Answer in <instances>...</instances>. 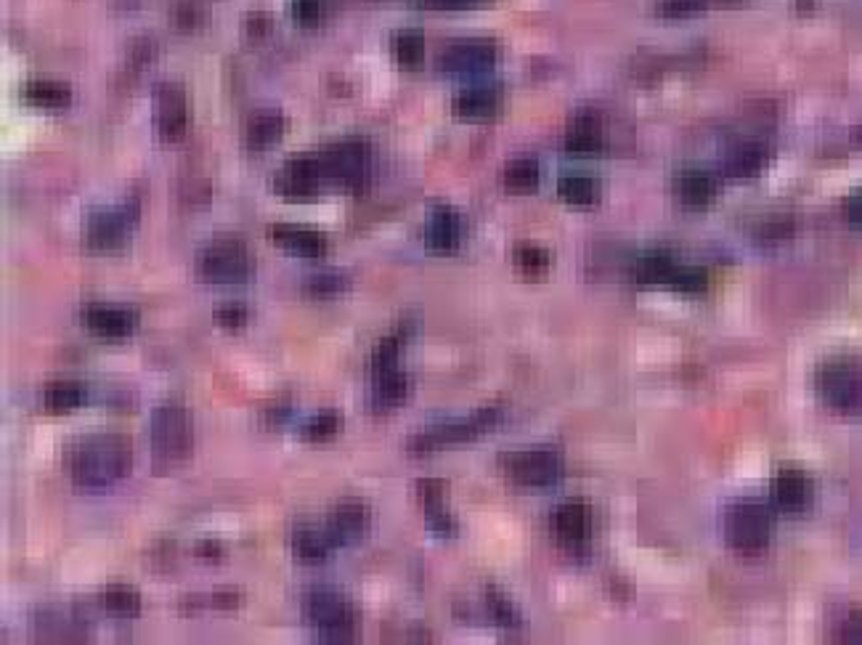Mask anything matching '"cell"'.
<instances>
[{"instance_id": "2e32d148", "label": "cell", "mask_w": 862, "mask_h": 645, "mask_svg": "<svg viewBox=\"0 0 862 645\" xmlns=\"http://www.w3.org/2000/svg\"><path fill=\"white\" fill-rule=\"evenodd\" d=\"M552 531L565 548H581L592 534V510L579 500L558 504L552 516Z\"/></svg>"}, {"instance_id": "ab89813d", "label": "cell", "mask_w": 862, "mask_h": 645, "mask_svg": "<svg viewBox=\"0 0 862 645\" xmlns=\"http://www.w3.org/2000/svg\"><path fill=\"white\" fill-rule=\"evenodd\" d=\"M326 0H292V19L303 27H313L324 19Z\"/></svg>"}, {"instance_id": "ee69618b", "label": "cell", "mask_w": 862, "mask_h": 645, "mask_svg": "<svg viewBox=\"0 0 862 645\" xmlns=\"http://www.w3.org/2000/svg\"><path fill=\"white\" fill-rule=\"evenodd\" d=\"M247 316H250V314H247L245 305L242 303H233V301L220 305L218 314H216L218 324H224L226 330H239L247 322Z\"/></svg>"}, {"instance_id": "83f0119b", "label": "cell", "mask_w": 862, "mask_h": 645, "mask_svg": "<svg viewBox=\"0 0 862 645\" xmlns=\"http://www.w3.org/2000/svg\"><path fill=\"white\" fill-rule=\"evenodd\" d=\"M24 102L40 110H62L72 102V91L56 80H30L24 85Z\"/></svg>"}, {"instance_id": "52a82bcc", "label": "cell", "mask_w": 862, "mask_h": 645, "mask_svg": "<svg viewBox=\"0 0 862 645\" xmlns=\"http://www.w3.org/2000/svg\"><path fill=\"white\" fill-rule=\"evenodd\" d=\"M319 159H322L326 186L359 191L370 176L372 152L370 144L361 142V138H347V142L332 144L324 152H319Z\"/></svg>"}, {"instance_id": "6da1fadb", "label": "cell", "mask_w": 862, "mask_h": 645, "mask_svg": "<svg viewBox=\"0 0 862 645\" xmlns=\"http://www.w3.org/2000/svg\"><path fill=\"white\" fill-rule=\"evenodd\" d=\"M64 465L80 491H106L131 476V438L123 434L80 436L66 447Z\"/></svg>"}, {"instance_id": "1f68e13d", "label": "cell", "mask_w": 862, "mask_h": 645, "mask_svg": "<svg viewBox=\"0 0 862 645\" xmlns=\"http://www.w3.org/2000/svg\"><path fill=\"white\" fill-rule=\"evenodd\" d=\"M558 195L573 208H590L598 202L600 186L590 176H563L558 184Z\"/></svg>"}, {"instance_id": "60d3db41", "label": "cell", "mask_w": 862, "mask_h": 645, "mask_svg": "<svg viewBox=\"0 0 862 645\" xmlns=\"http://www.w3.org/2000/svg\"><path fill=\"white\" fill-rule=\"evenodd\" d=\"M489 611H491L494 622L502 624V627H507V630L518 627L516 608L510 606V601H507V597L499 593V590H489Z\"/></svg>"}, {"instance_id": "4316f807", "label": "cell", "mask_w": 862, "mask_h": 645, "mask_svg": "<svg viewBox=\"0 0 862 645\" xmlns=\"http://www.w3.org/2000/svg\"><path fill=\"white\" fill-rule=\"evenodd\" d=\"M85 402V388L77 381H53L45 385L43 391V407L53 412V415H66V412H75L83 407Z\"/></svg>"}, {"instance_id": "4dcf8cb0", "label": "cell", "mask_w": 862, "mask_h": 645, "mask_svg": "<svg viewBox=\"0 0 862 645\" xmlns=\"http://www.w3.org/2000/svg\"><path fill=\"white\" fill-rule=\"evenodd\" d=\"M539 178L541 173L537 159L518 157L505 168V189L512 191V195H528V191L537 189Z\"/></svg>"}, {"instance_id": "d590c367", "label": "cell", "mask_w": 862, "mask_h": 645, "mask_svg": "<svg viewBox=\"0 0 862 645\" xmlns=\"http://www.w3.org/2000/svg\"><path fill=\"white\" fill-rule=\"evenodd\" d=\"M340 428H343V415L326 409L309 417V420L300 425V436H303L305 441H326V438L337 436Z\"/></svg>"}, {"instance_id": "e575fe53", "label": "cell", "mask_w": 862, "mask_h": 645, "mask_svg": "<svg viewBox=\"0 0 862 645\" xmlns=\"http://www.w3.org/2000/svg\"><path fill=\"white\" fill-rule=\"evenodd\" d=\"M516 266L523 277L537 279V277H544L547 271H550L552 258H550V252H547L544 248H539V245L523 242L516 248Z\"/></svg>"}, {"instance_id": "44dd1931", "label": "cell", "mask_w": 862, "mask_h": 645, "mask_svg": "<svg viewBox=\"0 0 862 645\" xmlns=\"http://www.w3.org/2000/svg\"><path fill=\"white\" fill-rule=\"evenodd\" d=\"M409 391H412L409 377H406L398 367L377 372V375H372V394H370L372 409L374 412L396 409L401 404H406Z\"/></svg>"}, {"instance_id": "ac0fdd59", "label": "cell", "mask_w": 862, "mask_h": 645, "mask_svg": "<svg viewBox=\"0 0 862 645\" xmlns=\"http://www.w3.org/2000/svg\"><path fill=\"white\" fill-rule=\"evenodd\" d=\"M502 106V89L499 85H472L459 91L451 102V112L459 119H486L497 115Z\"/></svg>"}, {"instance_id": "7c38bea8", "label": "cell", "mask_w": 862, "mask_h": 645, "mask_svg": "<svg viewBox=\"0 0 862 645\" xmlns=\"http://www.w3.org/2000/svg\"><path fill=\"white\" fill-rule=\"evenodd\" d=\"M155 125L165 144H176L189 131V104L178 83H159L155 91Z\"/></svg>"}, {"instance_id": "8992f818", "label": "cell", "mask_w": 862, "mask_h": 645, "mask_svg": "<svg viewBox=\"0 0 862 645\" xmlns=\"http://www.w3.org/2000/svg\"><path fill=\"white\" fill-rule=\"evenodd\" d=\"M818 394L828 407L860 415L862 412V362L860 358H831L818 372Z\"/></svg>"}, {"instance_id": "c3c4849f", "label": "cell", "mask_w": 862, "mask_h": 645, "mask_svg": "<svg viewBox=\"0 0 862 645\" xmlns=\"http://www.w3.org/2000/svg\"><path fill=\"white\" fill-rule=\"evenodd\" d=\"M199 558H220V544L218 542H202L197 550Z\"/></svg>"}, {"instance_id": "bcb514c9", "label": "cell", "mask_w": 862, "mask_h": 645, "mask_svg": "<svg viewBox=\"0 0 862 645\" xmlns=\"http://www.w3.org/2000/svg\"><path fill=\"white\" fill-rule=\"evenodd\" d=\"M841 641L847 643H862V614H850L839 627Z\"/></svg>"}, {"instance_id": "836d02e7", "label": "cell", "mask_w": 862, "mask_h": 645, "mask_svg": "<svg viewBox=\"0 0 862 645\" xmlns=\"http://www.w3.org/2000/svg\"><path fill=\"white\" fill-rule=\"evenodd\" d=\"M767 165V149H761L759 144H746L738 146L727 159V170L733 176H757V173Z\"/></svg>"}, {"instance_id": "74e56055", "label": "cell", "mask_w": 862, "mask_h": 645, "mask_svg": "<svg viewBox=\"0 0 862 645\" xmlns=\"http://www.w3.org/2000/svg\"><path fill=\"white\" fill-rule=\"evenodd\" d=\"M634 271H637L640 282H672L677 263L669 256H664V252H651V256L640 258Z\"/></svg>"}, {"instance_id": "5b68a950", "label": "cell", "mask_w": 862, "mask_h": 645, "mask_svg": "<svg viewBox=\"0 0 862 645\" xmlns=\"http://www.w3.org/2000/svg\"><path fill=\"white\" fill-rule=\"evenodd\" d=\"M194 269L207 284H242L252 277V256L242 239H212L197 252Z\"/></svg>"}, {"instance_id": "9c48e42d", "label": "cell", "mask_w": 862, "mask_h": 645, "mask_svg": "<svg viewBox=\"0 0 862 645\" xmlns=\"http://www.w3.org/2000/svg\"><path fill=\"white\" fill-rule=\"evenodd\" d=\"M505 474L523 489H544L563 478V457L552 449H526L505 457Z\"/></svg>"}, {"instance_id": "3957f363", "label": "cell", "mask_w": 862, "mask_h": 645, "mask_svg": "<svg viewBox=\"0 0 862 645\" xmlns=\"http://www.w3.org/2000/svg\"><path fill=\"white\" fill-rule=\"evenodd\" d=\"M303 616L311 633L326 643H351L359 633V616L351 601L332 587H313L303 597Z\"/></svg>"}, {"instance_id": "603a6c76", "label": "cell", "mask_w": 862, "mask_h": 645, "mask_svg": "<svg viewBox=\"0 0 862 645\" xmlns=\"http://www.w3.org/2000/svg\"><path fill=\"white\" fill-rule=\"evenodd\" d=\"M292 550L303 563H324L337 550L330 529L324 527H298L292 531Z\"/></svg>"}, {"instance_id": "7a4b0ae2", "label": "cell", "mask_w": 862, "mask_h": 645, "mask_svg": "<svg viewBox=\"0 0 862 645\" xmlns=\"http://www.w3.org/2000/svg\"><path fill=\"white\" fill-rule=\"evenodd\" d=\"M149 444L157 474H170L189 462L194 451V420L189 409L176 402L155 407L149 420Z\"/></svg>"}, {"instance_id": "277c9868", "label": "cell", "mask_w": 862, "mask_h": 645, "mask_svg": "<svg viewBox=\"0 0 862 645\" xmlns=\"http://www.w3.org/2000/svg\"><path fill=\"white\" fill-rule=\"evenodd\" d=\"M499 420H502V409L499 407L478 409L476 415L463 417V420H444L430 425V428H423L409 438L406 449L412 455H433V451L459 447V444L472 441V438L486 434V430L497 428Z\"/></svg>"}, {"instance_id": "f1b7e54d", "label": "cell", "mask_w": 862, "mask_h": 645, "mask_svg": "<svg viewBox=\"0 0 862 645\" xmlns=\"http://www.w3.org/2000/svg\"><path fill=\"white\" fill-rule=\"evenodd\" d=\"M603 144V136H600V125L598 119L590 115H581L573 119L571 131L565 136V146L571 155H594Z\"/></svg>"}, {"instance_id": "f546056e", "label": "cell", "mask_w": 862, "mask_h": 645, "mask_svg": "<svg viewBox=\"0 0 862 645\" xmlns=\"http://www.w3.org/2000/svg\"><path fill=\"white\" fill-rule=\"evenodd\" d=\"M406 341H409V327H404V324H398V327L393 330L391 335H385L383 341L377 343V348L372 351V358H370L372 375L396 367L398 354H401V348L406 345Z\"/></svg>"}, {"instance_id": "7bdbcfd3", "label": "cell", "mask_w": 862, "mask_h": 645, "mask_svg": "<svg viewBox=\"0 0 862 645\" xmlns=\"http://www.w3.org/2000/svg\"><path fill=\"white\" fill-rule=\"evenodd\" d=\"M712 0H664L661 3V13L664 17H690V13L704 11Z\"/></svg>"}, {"instance_id": "ba28073f", "label": "cell", "mask_w": 862, "mask_h": 645, "mask_svg": "<svg viewBox=\"0 0 862 645\" xmlns=\"http://www.w3.org/2000/svg\"><path fill=\"white\" fill-rule=\"evenodd\" d=\"M772 516L759 502H738L725 516V540L738 553H759L770 542Z\"/></svg>"}, {"instance_id": "7402d4cb", "label": "cell", "mask_w": 862, "mask_h": 645, "mask_svg": "<svg viewBox=\"0 0 862 645\" xmlns=\"http://www.w3.org/2000/svg\"><path fill=\"white\" fill-rule=\"evenodd\" d=\"M427 248L436 252H454L463 242V218L454 208H436L425 229Z\"/></svg>"}, {"instance_id": "d6986e66", "label": "cell", "mask_w": 862, "mask_h": 645, "mask_svg": "<svg viewBox=\"0 0 862 645\" xmlns=\"http://www.w3.org/2000/svg\"><path fill=\"white\" fill-rule=\"evenodd\" d=\"M417 500L423 504L427 523L430 529L440 537H451L457 531V523L446 508V483L436 481V478H425L417 483Z\"/></svg>"}, {"instance_id": "4fadbf2b", "label": "cell", "mask_w": 862, "mask_h": 645, "mask_svg": "<svg viewBox=\"0 0 862 645\" xmlns=\"http://www.w3.org/2000/svg\"><path fill=\"white\" fill-rule=\"evenodd\" d=\"M324 189H330V186H326L319 152L316 155H303L290 159V163L282 168V173L277 176V191H282L284 197H292V199L316 197L319 191Z\"/></svg>"}, {"instance_id": "8d00e7d4", "label": "cell", "mask_w": 862, "mask_h": 645, "mask_svg": "<svg viewBox=\"0 0 862 645\" xmlns=\"http://www.w3.org/2000/svg\"><path fill=\"white\" fill-rule=\"evenodd\" d=\"M423 53H425V43L419 32L414 30L398 32L396 40H393V56H396V62L401 66H406V70L419 66V62H423Z\"/></svg>"}, {"instance_id": "d4e9b609", "label": "cell", "mask_w": 862, "mask_h": 645, "mask_svg": "<svg viewBox=\"0 0 862 645\" xmlns=\"http://www.w3.org/2000/svg\"><path fill=\"white\" fill-rule=\"evenodd\" d=\"M98 608L117 620L138 616L142 614V593L133 584H106L98 593Z\"/></svg>"}, {"instance_id": "e0dca14e", "label": "cell", "mask_w": 862, "mask_h": 645, "mask_svg": "<svg viewBox=\"0 0 862 645\" xmlns=\"http://www.w3.org/2000/svg\"><path fill=\"white\" fill-rule=\"evenodd\" d=\"M269 237L279 248L300 258H322L324 252L330 250V239H326L322 231L309 229V226L277 223L269 229Z\"/></svg>"}, {"instance_id": "cb8c5ba5", "label": "cell", "mask_w": 862, "mask_h": 645, "mask_svg": "<svg viewBox=\"0 0 862 645\" xmlns=\"http://www.w3.org/2000/svg\"><path fill=\"white\" fill-rule=\"evenodd\" d=\"M287 119L279 110H260L247 119L245 128V142L250 149H269L284 136Z\"/></svg>"}, {"instance_id": "d6a6232c", "label": "cell", "mask_w": 862, "mask_h": 645, "mask_svg": "<svg viewBox=\"0 0 862 645\" xmlns=\"http://www.w3.org/2000/svg\"><path fill=\"white\" fill-rule=\"evenodd\" d=\"M35 633L45 637V641H77L72 635H83V627H80L72 614H62V611L51 614V611H45V614H38Z\"/></svg>"}, {"instance_id": "30bf717a", "label": "cell", "mask_w": 862, "mask_h": 645, "mask_svg": "<svg viewBox=\"0 0 862 645\" xmlns=\"http://www.w3.org/2000/svg\"><path fill=\"white\" fill-rule=\"evenodd\" d=\"M133 223H136V205L93 210L85 221V245L98 252L123 248L128 242Z\"/></svg>"}, {"instance_id": "7dc6e473", "label": "cell", "mask_w": 862, "mask_h": 645, "mask_svg": "<svg viewBox=\"0 0 862 645\" xmlns=\"http://www.w3.org/2000/svg\"><path fill=\"white\" fill-rule=\"evenodd\" d=\"M844 216L850 218L852 223L862 226V189H860V191H854V195L847 197V202H844Z\"/></svg>"}, {"instance_id": "9a60e30c", "label": "cell", "mask_w": 862, "mask_h": 645, "mask_svg": "<svg viewBox=\"0 0 862 645\" xmlns=\"http://www.w3.org/2000/svg\"><path fill=\"white\" fill-rule=\"evenodd\" d=\"M370 523H372L370 508L359 500L340 502L330 513V518H326V529H330L332 540H335L337 548H351V544L364 540L366 531H370Z\"/></svg>"}, {"instance_id": "f35d334b", "label": "cell", "mask_w": 862, "mask_h": 645, "mask_svg": "<svg viewBox=\"0 0 862 645\" xmlns=\"http://www.w3.org/2000/svg\"><path fill=\"white\" fill-rule=\"evenodd\" d=\"M347 290V277L340 271H322L305 279V292L316 298H332Z\"/></svg>"}, {"instance_id": "8fae6325", "label": "cell", "mask_w": 862, "mask_h": 645, "mask_svg": "<svg viewBox=\"0 0 862 645\" xmlns=\"http://www.w3.org/2000/svg\"><path fill=\"white\" fill-rule=\"evenodd\" d=\"M499 59L497 40L489 38H470V40H454L446 45L438 56V66L451 75H472V72L491 70Z\"/></svg>"}, {"instance_id": "484cf974", "label": "cell", "mask_w": 862, "mask_h": 645, "mask_svg": "<svg viewBox=\"0 0 862 645\" xmlns=\"http://www.w3.org/2000/svg\"><path fill=\"white\" fill-rule=\"evenodd\" d=\"M677 195L690 208H700L717 195V178L706 170H685L677 181Z\"/></svg>"}, {"instance_id": "f6af8a7d", "label": "cell", "mask_w": 862, "mask_h": 645, "mask_svg": "<svg viewBox=\"0 0 862 645\" xmlns=\"http://www.w3.org/2000/svg\"><path fill=\"white\" fill-rule=\"evenodd\" d=\"M480 3H486V0H417L419 9L427 11H465L476 9Z\"/></svg>"}, {"instance_id": "5bb4252c", "label": "cell", "mask_w": 862, "mask_h": 645, "mask_svg": "<svg viewBox=\"0 0 862 645\" xmlns=\"http://www.w3.org/2000/svg\"><path fill=\"white\" fill-rule=\"evenodd\" d=\"M83 322L102 341H125L138 327V311L115 303H89L83 309Z\"/></svg>"}, {"instance_id": "ffe728a7", "label": "cell", "mask_w": 862, "mask_h": 645, "mask_svg": "<svg viewBox=\"0 0 862 645\" xmlns=\"http://www.w3.org/2000/svg\"><path fill=\"white\" fill-rule=\"evenodd\" d=\"M812 497V487L810 478H807L801 470L797 468H783L772 481V500L780 510H788V513H799L810 504Z\"/></svg>"}, {"instance_id": "b9f144b4", "label": "cell", "mask_w": 862, "mask_h": 645, "mask_svg": "<svg viewBox=\"0 0 862 645\" xmlns=\"http://www.w3.org/2000/svg\"><path fill=\"white\" fill-rule=\"evenodd\" d=\"M669 284H672L674 290H679V292H698V290H704L706 279H704V271H698V269H679V266H677V271H674V277H672Z\"/></svg>"}]
</instances>
